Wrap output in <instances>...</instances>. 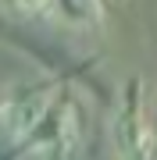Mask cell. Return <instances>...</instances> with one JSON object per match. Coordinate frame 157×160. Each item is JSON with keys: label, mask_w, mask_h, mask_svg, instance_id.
Listing matches in <instances>:
<instances>
[{"label": "cell", "mask_w": 157, "mask_h": 160, "mask_svg": "<svg viewBox=\"0 0 157 160\" xmlns=\"http://www.w3.org/2000/svg\"><path fill=\"white\" fill-rule=\"evenodd\" d=\"M32 157H68L75 149V118L64 103H50L43 114L25 135Z\"/></svg>", "instance_id": "1"}, {"label": "cell", "mask_w": 157, "mask_h": 160, "mask_svg": "<svg viewBox=\"0 0 157 160\" xmlns=\"http://www.w3.org/2000/svg\"><path fill=\"white\" fill-rule=\"evenodd\" d=\"M114 142L125 157H150L154 153V132L146 125V110H143V92H139V82L128 86V96L118 110V121H114Z\"/></svg>", "instance_id": "2"}, {"label": "cell", "mask_w": 157, "mask_h": 160, "mask_svg": "<svg viewBox=\"0 0 157 160\" xmlns=\"http://www.w3.org/2000/svg\"><path fill=\"white\" fill-rule=\"evenodd\" d=\"M50 103H54V100H50V89H47V86H43V89H29V92H22V96H11V100H4L0 125L11 132L14 139H25L29 128L47 114Z\"/></svg>", "instance_id": "3"}, {"label": "cell", "mask_w": 157, "mask_h": 160, "mask_svg": "<svg viewBox=\"0 0 157 160\" xmlns=\"http://www.w3.org/2000/svg\"><path fill=\"white\" fill-rule=\"evenodd\" d=\"M50 11L61 18V22L75 25V29H86V25H97L100 14H104V4L100 0H54Z\"/></svg>", "instance_id": "4"}, {"label": "cell", "mask_w": 157, "mask_h": 160, "mask_svg": "<svg viewBox=\"0 0 157 160\" xmlns=\"http://www.w3.org/2000/svg\"><path fill=\"white\" fill-rule=\"evenodd\" d=\"M7 4H11L14 14H43V11H50L54 0H7Z\"/></svg>", "instance_id": "5"}, {"label": "cell", "mask_w": 157, "mask_h": 160, "mask_svg": "<svg viewBox=\"0 0 157 160\" xmlns=\"http://www.w3.org/2000/svg\"><path fill=\"white\" fill-rule=\"evenodd\" d=\"M0 110H4V100H0Z\"/></svg>", "instance_id": "6"}]
</instances>
